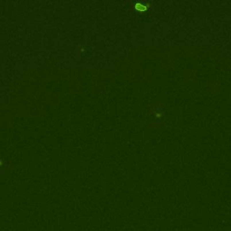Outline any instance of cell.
<instances>
[{"instance_id":"cell-1","label":"cell","mask_w":231,"mask_h":231,"mask_svg":"<svg viewBox=\"0 0 231 231\" xmlns=\"http://www.w3.org/2000/svg\"><path fill=\"white\" fill-rule=\"evenodd\" d=\"M135 9L137 11H146V10H150L151 9V7H150V4H148V2L145 1H141V2H135Z\"/></svg>"}]
</instances>
